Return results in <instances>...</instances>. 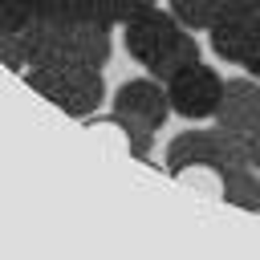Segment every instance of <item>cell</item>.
I'll use <instances>...</instances> for the list:
<instances>
[{
    "label": "cell",
    "mask_w": 260,
    "mask_h": 260,
    "mask_svg": "<svg viewBox=\"0 0 260 260\" xmlns=\"http://www.w3.org/2000/svg\"><path fill=\"white\" fill-rule=\"evenodd\" d=\"M219 183H223V199L228 203H236L244 211H260V175H256V167H244V162L223 167Z\"/></svg>",
    "instance_id": "9"
},
{
    "label": "cell",
    "mask_w": 260,
    "mask_h": 260,
    "mask_svg": "<svg viewBox=\"0 0 260 260\" xmlns=\"http://www.w3.org/2000/svg\"><path fill=\"white\" fill-rule=\"evenodd\" d=\"M167 8H171L175 20H179L183 28H191V32L211 28L215 16H219V0H167Z\"/></svg>",
    "instance_id": "11"
},
{
    "label": "cell",
    "mask_w": 260,
    "mask_h": 260,
    "mask_svg": "<svg viewBox=\"0 0 260 260\" xmlns=\"http://www.w3.org/2000/svg\"><path fill=\"white\" fill-rule=\"evenodd\" d=\"M20 37H24L28 65H77V61H73V28L28 24Z\"/></svg>",
    "instance_id": "7"
},
{
    "label": "cell",
    "mask_w": 260,
    "mask_h": 260,
    "mask_svg": "<svg viewBox=\"0 0 260 260\" xmlns=\"http://www.w3.org/2000/svg\"><path fill=\"white\" fill-rule=\"evenodd\" d=\"M32 24H49V28H73V0H37Z\"/></svg>",
    "instance_id": "13"
},
{
    "label": "cell",
    "mask_w": 260,
    "mask_h": 260,
    "mask_svg": "<svg viewBox=\"0 0 260 260\" xmlns=\"http://www.w3.org/2000/svg\"><path fill=\"white\" fill-rule=\"evenodd\" d=\"M24 77L32 89H41L53 106H61L73 118L93 114L106 98L102 69H93V65H28Z\"/></svg>",
    "instance_id": "2"
},
{
    "label": "cell",
    "mask_w": 260,
    "mask_h": 260,
    "mask_svg": "<svg viewBox=\"0 0 260 260\" xmlns=\"http://www.w3.org/2000/svg\"><path fill=\"white\" fill-rule=\"evenodd\" d=\"M114 53V41H110V28H98V24H73V61L77 65H93L102 69Z\"/></svg>",
    "instance_id": "10"
},
{
    "label": "cell",
    "mask_w": 260,
    "mask_h": 260,
    "mask_svg": "<svg viewBox=\"0 0 260 260\" xmlns=\"http://www.w3.org/2000/svg\"><path fill=\"white\" fill-rule=\"evenodd\" d=\"M32 12H37V0H0V28L24 32L32 24Z\"/></svg>",
    "instance_id": "14"
},
{
    "label": "cell",
    "mask_w": 260,
    "mask_h": 260,
    "mask_svg": "<svg viewBox=\"0 0 260 260\" xmlns=\"http://www.w3.org/2000/svg\"><path fill=\"white\" fill-rule=\"evenodd\" d=\"M260 122V77H236L223 81V98L215 110V126L223 130H248Z\"/></svg>",
    "instance_id": "6"
},
{
    "label": "cell",
    "mask_w": 260,
    "mask_h": 260,
    "mask_svg": "<svg viewBox=\"0 0 260 260\" xmlns=\"http://www.w3.org/2000/svg\"><path fill=\"white\" fill-rule=\"evenodd\" d=\"M73 24H98V28H114V8L110 0H73Z\"/></svg>",
    "instance_id": "12"
},
{
    "label": "cell",
    "mask_w": 260,
    "mask_h": 260,
    "mask_svg": "<svg viewBox=\"0 0 260 260\" xmlns=\"http://www.w3.org/2000/svg\"><path fill=\"white\" fill-rule=\"evenodd\" d=\"M207 32H211V53H215L219 61H228V65H244V57H248V49H252V41H256L260 24L215 20Z\"/></svg>",
    "instance_id": "8"
},
{
    "label": "cell",
    "mask_w": 260,
    "mask_h": 260,
    "mask_svg": "<svg viewBox=\"0 0 260 260\" xmlns=\"http://www.w3.org/2000/svg\"><path fill=\"white\" fill-rule=\"evenodd\" d=\"M0 65L24 73L28 69V53H24V37L12 32V28H0Z\"/></svg>",
    "instance_id": "15"
},
{
    "label": "cell",
    "mask_w": 260,
    "mask_h": 260,
    "mask_svg": "<svg viewBox=\"0 0 260 260\" xmlns=\"http://www.w3.org/2000/svg\"><path fill=\"white\" fill-rule=\"evenodd\" d=\"M244 69H248L252 77H260V32H256V41H252V49H248V57H244Z\"/></svg>",
    "instance_id": "18"
},
{
    "label": "cell",
    "mask_w": 260,
    "mask_h": 260,
    "mask_svg": "<svg viewBox=\"0 0 260 260\" xmlns=\"http://www.w3.org/2000/svg\"><path fill=\"white\" fill-rule=\"evenodd\" d=\"M110 8H114V20H118V24H130L134 16L158 8V0H110Z\"/></svg>",
    "instance_id": "17"
},
{
    "label": "cell",
    "mask_w": 260,
    "mask_h": 260,
    "mask_svg": "<svg viewBox=\"0 0 260 260\" xmlns=\"http://www.w3.org/2000/svg\"><path fill=\"white\" fill-rule=\"evenodd\" d=\"M122 28H126V53H130L138 65H146V73L158 77V81H171L179 69L203 61L195 32L183 28L171 8H167V12H162V8H150V12L134 16V20L122 24Z\"/></svg>",
    "instance_id": "1"
},
{
    "label": "cell",
    "mask_w": 260,
    "mask_h": 260,
    "mask_svg": "<svg viewBox=\"0 0 260 260\" xmlns=\"http://www.w3.org/2000/svg\"><path fill=\"white\" fill-rule=\"evenodd\" d=\"M167 93H171V110L187 122H199V118H215L219 110V98H223V77L211 69V65H187L179 69L171 81H167Z\"/></svg>",
    "instance_id": "3"
},
{
    "label": "cell",
    "mask_w": 260,
    "mask_h": 260,
    "mask_svg": "<svg viewBox=\"0 0 260 260\" xmlns=\"http://www.w3.org/2000/svg\"><path fill=\"white\" fill-rule=\"evenodd\" d=\"M167 167L171 175H183L191 167H211L219 171L223 167V142H219V130H183L171 138L167 146Z\"/></svg>",
    "instance_id": "5"
},
{
    "label": "cell",
    "mask_w": 260,
    "mask_h": 260,
    "mask_svg": "<svg viewBox=\"0 0 260 260\" xmlns=\"http://www.w3.org/2000/svg\"><path fill=\"white\" fill-rule=\"evenodd\" d=\"M171 93H167V81L158 77H134V81H122L118 93H114V118L122 126H142V130H158L167 118H171Z\"/></svg>",
    "instance_id": "4"
},
{
    "label": "cell",
    "mask_w": 260,
    "mask_h": 260,
    "mask_svg": "<svg viewBox=\"0 0 260 260\" xmlns=\"http://www.w3.org/2000/svg\"><path fill=\"white\" fill-rule=\"evenodd\" d=\"M215 20H240V24H260V0H219Z\"/></svg>",
    "instance_id": "16"
}]
</instances>
